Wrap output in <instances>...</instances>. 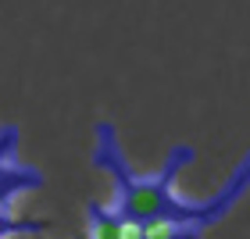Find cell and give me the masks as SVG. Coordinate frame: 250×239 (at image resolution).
<instances>
[{"instance_id":"3957f363","label":"cell","mask_w":250,"mask_h":239,"mask_svg":"<svg viewBox=\"0 0 250 239\" xmlns=\"http://www.w3.org/2000/svg\"><path fill=\"white\" fill-rule=\"evenodd\" d=\"M18 229H36V225H15V221L7 218V211L0 207V239H4V236H11V232H18Z\"/></svg>"},{"instance_id":"7a4b0ae2","label":"cell","mask_w":250,"mask_h":239,"mask_svg":"<svg viewBox=\"0 0 250 239\" xmlns=\"http://www.w3.org/2000/svg\"><path fill=\"white\" fill-rule=\"evenodd\" d=\"M89 239H122V214L89 203Z\"/></svg>"},{"instance_id":"6da1fadb","label":"cell","mask_w":250,"mask_h":239,"mask_svg":"<svg viewBox=\"0 0 250 239\" xmlns=\"http://www.w3.org/2000/svg\"><path fill=\"white\" fill-rule=\"evenodd\" d=\"M189 161H197V150L186 143L172 146L165 168L157 175H132L129 164L122 161L118 146H115V132L107 125H100V150H97V164L118 179V214L132 221H150V218H168V221H183L189 225L197 236H204L211 225H218L229 214L240 197L250 189V150L243 154V161L232 168L229 182L208 200H183L175 197L172 182Z\"/></svg>"},{"instance_id":"277c9868","label":"cell","mask_w":250,"mask_h":239,"mask_svg":"<svg viewBox=\"0 0 250 239\" xmlns=\"http://www.w3.org/2000/svg\"><path fill=\"white\" fill-rule=\"evenodd\" d=\"M7 193H11V189H4V186H0V200H7Z\"/></svg>"}]
</instances>
